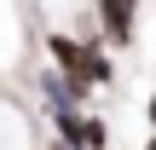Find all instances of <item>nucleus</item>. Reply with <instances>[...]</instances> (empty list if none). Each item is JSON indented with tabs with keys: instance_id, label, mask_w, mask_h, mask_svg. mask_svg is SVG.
<instances>
[{
	"instance_id": "1",
	"label": "nucleus",
	"mask_w": 156,
	"mask_h": 150,
	"mask_svg": "<svg viewBox=\"0 0 156 150\" xmlns=\"http://www.w3.org/2000/svg\"><path fill=\"white\" fill-rule=\"evenodd\" d=\"M41 46H46V64H52V69H64L69 81H81V87H116V64H110L104 40H81V35L52 29Z\"/></svg>"
},
{
	"instance_id": "2",
	"label": "nucleus",
	"mask_w": 156,
	"mask_h": 150,
	"mask_svg": "<svg viewBox=\"0 0 156 150\" xmlns=\"http://www.w3.org/2000/svg\"><path fill=\"white\" fill-rule=\"evenodd\" d=\"M93 23H98L104 46H133V29H139V0H93Z\"/></svg>"
},
{
	"instance_id": "3",
	"label": "nucleus",
	"mask_w": 156,
	"mask_h": 150,
	"mask_svg": "<svg viewBox=\"0 0 156 150\" xmlns=\"http://www.w3.org/2000/svg\"><path fill=\"white\" fill-rule=\"evenodd\" d=\"M35 87H41V104H46V116H52V110H87V92H93V87L69 81V75H64V69H52V64L41 69V81H35Z\"/></svg>"
},
{
	"instance_id": "4",
	"label": "nucleus",
	"mask_w": 156,
	"mask_h": 150,
	"mask_svg": "<svg viewBox=\"0 0 156 150\" xmlns=\"http://www.w3.org/2000/svg\"><path fill=\"white\" fill-rule=\"evenodd\" d=\"M81 150H110V121L98 110H81Z\"/></svg>"
},
{
	"instance_id": "5",
	"label": "nucleus",
	"mask_w": 156,
	"mask_h": 150,
	"mask_svg": "<svg viewBox=\"0 0 156 150\" xmlns=\"http://www.w3.org/2000/svg\"><path fill=\"white\" fill-rule=\"evenodd\" d=\"M145 116H151V127H156V92H151V98H145Z\"/></svg>"
},
{
	"instance_id": "6",
	"label": "nucleus",
	"mask_w": 156,
	"mask_h": 150,
	"mask_svg": "<svg viewBox=\"0 0 156 150\" xmlns=\"http://www.w3.org/2000/svg\"><path fill=\"white\" fill-rule=\"evenodd\" d=\"M145 150H156V127H151V139H145Z\"/></svg>"
}]
</instances>
